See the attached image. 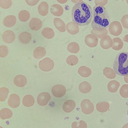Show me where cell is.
I'll return each mask as SVG.
<instances>
[{
  "label": "cell",
  "instance_id": "cell-1",
  "mask_svg": "<svg viewBox=\"0 0 128 128\" xmlns=\"http://www.w3.org/2000/svg\"><path fill=\"white\" fill-rule=\"evenodd\" d=\"M93 15V10L91 6L83 1L76 4L72 9V20L78 26H84L89 24Z\"/></svg>",
  "mask_w": 128,
  "mask_h": 128
},
{
  "label": "cell",
  "instance_id": "cell-2",
  "mask_svg": "<svg viewBox=\"0 0 128 128\" xmlns=\"http://www.w3.org/2000/svg\"><path fill=\"white\" fill-rule=\"evenodd\" d=\"M94 18L91 25L93 29H106L110 24V20L107 11L103 6L95 4L93 7Z\"/></svg>",
  "mask_w": 128,
  "mask_h": 128
},
{
  "label": "cell",
  "instance_id": "cell-3",
  "mask_svg": "<svg viewBox=\"0 0 128 128\" xmlns=\"http://www.w3.org/2000/svg\"><path fill=\"white\" fill-rule=\"evenodd\" d=\"M113 68L116 74L124 76L128 74V52L119 53L114 61Z\"/></svg>",
  "mask_w": 128,
  "mask_h": 128
},
{
  "label": "cell",
  "instance_id": "cell-4",
  "mask_svg": "<svg viewBox=\"0 0 128 128\" xmlns=\"http://www.w3.org/2000/svg\"><path fill=\"white\" fill-rule=\"evenodd\" d=\"M123 30L122 26L119 21H114L112 22L108 26L110 33L113 36H116L120 35Z\"/></svg>",
  "mask_w": 128,
  "mask_h": 128
},
{
  "label": "cell",
  "instance_id": "cell-5",
  "mask_svg": "<svg viewBox=\"0 0 128 128\" xmlns=\"http://www.w3.org/2000/svg\"><path fill=\"white\" fill-rule=\"evenodd\" d=\"M40 69L44 72H48L51 70L54 66L53 61L48 58H46L40 61L39 63Z\"/></svg>",
  "mask_w": 128,
  "mask_h": 128
},
{
  "label": "cell",
  "instance_id": "cell-6",
  "mask_svg": "<svg viewBox=\"0 0 128 128\" xmlns=\"http://www.w3.org/2000/svg\"><path fill=\"white\" fill-rule=\"evenodd\" d=\"M81 110L84 114H88L92 113L94 110V106L88 99L83 100L80 104Z\"/></svg>",
  "mask_w": 128,
  "mask_h": 128
},
{
  "label": "cell",
  "instance_id": "cell-7",
  "mask_svg": "<svg viewBox=\"0 0 128 128\" xmlns=\"http://www.w3.org/2000/svg\"><path fill=\"white\" fill-rule=\"evenodd\" d=\"M52 92L54 96L57 98H60L65 94L66 89L64 86L61 84H57L52 87Z\"/></svg>",
  "mask_w": 128,
  "mask_h": 128
},
{
  "label": "cell",
  "instance_id": "cell-8",
  "mask_svg": "<svg viewBox=\"0 0 128 128\" xmlns=\"http://www.w3.org/2000/svg\"><path fill=\"white\" fill-rule=\"evenodd\" d=\"M84 41L86 44L88 46L94 48L97 45L98 40V38L95 36L89 34L86 36Z\"/></svg>",
  "mask_w": 128,
  "mask_h": 128
},
{
  "label": "cell",
  "instance_id": "cell-9",
  "mask_svg": "<svg viewBox=\"0 0 128 128\" xmlns=\"http://www.w3.org/2000/svg\"><path fill=\"white\" fill-rule=\"evenodd\" d=\"M51 99L50 94L47 92H43L40 94L37 98V102L40 105L44 106L47 104Z\"/></svg>",
  "mask_w": 128,
  "mask_h": 128
},
{
  "label": "cell",
  "instance_id": "cell-10",
  "mask_svg": "<svg viewBox=\"0 0 128 128\" xmlns=\"http://www.w3.org/2000/svg\"><path fill=\"white\" fill-rule=\"evenodd\" d=\"M100 44L102 48L108 49L112 47L113 44L112 40L109 35H107L101 38Z\"/></svg>",
  "mask_w": 128,
  "mask_h": 128
},
{
  "label": "cell",
  "instance_id": "cell-11",
  "mask_svg": "<svg viewBox=\"0 0 128 128\" xmlns=\"http://www.w3.org/2000/svg\"><path fill=\"white\" fill-rule=\"evenodd\" d=\"M20 99L19 96L16 94L10 95L8 101L9 105L13 108L18 107L20 104Z\"/></svg>",
  "mask_w": 128,
  "mask_h": 128
},
{
  "label": "cell",
  "instance_id": "cell-12",
  "mask_svg": "<svg viewBox=\"0 0 128 128\" xmlns=\"http://www.w3.org/2000/svg\"><path fill=\"white\" fill-rule=\"evenodd\" d=\"M42 22L41 20L38 18H33L30 20L29 23V26L32 30H38L41 27Z\"/></svg>",
  "mask_w": 128,
  "mask_h": 128
},
{
  "label": "cell",
  "instance_id": "cell-13",
  "mask_svg": "<svg viewBox=\"0 0 128 128\" xmlns=\"http://www.w3.org/2000/svg\"><path fill=\"white\" fill-rule=\"evenodd\" d=\"M2 38L6 43H10L13 42L15 39V35L14 32L11 30L6 31L3 34Z\"/></svg>",
  "mask_w": 128,
  "mask_h": 128
},
{
  "label": "cell",
  "instance_id": "cell-14",
  "mask_svg": "<svg viewBox=\"0 0 128 128\" xmlns=\"http://www.w3.org/2000/svg\"><path fill=\"white\" fill-rule=\"evenodd\" d=\"M50 11L52 14L55 16H60L63 14L64 10L60 5L58 4H54L51 6Z\"/></svg>",
  "mask_w": 128,
  "mask_h": 128
},
{
  "label": "cell",
  "instance_id": "cell-15",
  "mask_svg": "<svg viewBox=\"0 0 128 128\" xmlns=\"http://www.w3.org/2000/svg\"><path fill=\"white\" fill-rule=\"evenodd\" d=\"M26 77L22 75H18L14 78V82L15 84L19 87H22L26 85L27 82Z\"/></svg>",
  "mask_w": 128,
  "mask_h": 128
},
{
  "label": "cell",
  "instance_id": "cell-16",
  "mask_svg": "<svg viewBox=\"0 0 128 128\" xmlns=\"http://www.w3.org/2000/svg\"><path fill=\"white\" fill-rule=\"evenodd\" d=\"M76 104L74 101L72 100H68L66 101L64 103L62 108L63 110L66 112H72Z\"/></svg>",
  "mask_w": 128,
  "mask_h": 128
},
{
  "label": "cell",
  "instance_id": "cell-17",
  "mask_svg": "<svg viewBox=\"0 0 128 128\" xmlns=\"http://www.w3.org/2000/svg\"><path fill=\"white\" fill-rule=\"evenodd\" d=\"M16 20L15 16L13 15H10L4 18L3 22L4 24L6 26L10 27L15 24Z\"/></svg>",
  "mask_w": 128,
  "mask_h": 128
},
{
  "label": "cell",
  "instance_id": "cell-18",
  "mask_svg": "<svg viewBox=\"0 0 128 128\" xmlns=\"http://www.w3.org/2000/svg\"><path fill=\"white\" fill-rule=\"evenodd\" d=\"M54 23L56 28L60 32H64L66 30V26L64 22L58 18H55Z\"/></svg>",
  "mask_w": 128,
  "mask_h": 128
},
{
  "label": "cell",
  "instance_id": "cell-19",
  "mask_svg": "<svg viewBox=\"0 0 128 128\" xmlns=\"http://www.w3.org/2000/svg\"><path fill=\"white\" fill-rule=\"evenodd\" d=\"M66 29L68 33L72 34H75L79 31L78 26L73 22L68 23L66 26Z\"/></svg>",
  "mask_w": 128,
  "mask_h": 128
},
{
  "label": "cell",
  "instance_id": "cell-20",
  "mask_svg": "<svg viewBox=\"0 0 128 128\" xmlns=\"http://www.w3.org/2000/svg\"><path fill=\"white\" fill-rule=\"evenodd\" d=\"M120 86V83L118 81L115 80H112L108 84V89L110 92L115 93L117 92Z\"/></svg>",
  "mask_w": 128,
  "mask_h": 128
},
{
  "label": "cell",
  "instance_id": "cell-21",
  "mask_svg": "<svg viewBox=\"0 0 128 128\" xmlns=\"http://www.w3.org/2000/svg\"><path fill=\"white\" fill-rule=\"evenodd\" d=\"M113 44L112 48L116 51L121 50L124 46L123 41L119 38H115L112 39Z\"/></svg>",
  "mask_w": 128,
  "mask_h": 128
},
{
  "label": "cell",
  "instance_id": "cell-22",
  "mask_svg": "<svg viewBox=\"0 0 128 128\" xmlns=\"http://www.w3.org/2000/svg\"><path fill=\"white\" fill-rule=\"evenodd\" d=\"M109 103L106 101H102L98 103L96 105L97 110L100 112H104L108 111L110 108Z\"/></svg>",
  "mask_w": 128,
  "mask_h": 128
},
{
  "label": "cell",
  "instance_id": "cell-23",
  "mask_svg": "<svg viewBox=\"0 0 128 128\" xmlns=\"http://www.w3.org/2000/svg\"><path fill=\"white\" fill-rule=\"evenodd\" d=\"M32 37L30 34L27 32H23L21 33L19 37L20 42L24 44H28L30 41Z\"/></svg>",
  "mask_w": 128,
  "mask_h": 128
},
{
  "label": "cell",
  "instance_id": "cell-24",
  "mask_svg": "<svg viewBox=\"0 0 128 128\" xmlns=\"http://www.w3.org/2000/svg\"><path fill=\"white\" fill-rule=\"evenodd\" d=\"M90 84L88 82L84 81L80 83L79 86V89L80 92L86 94L90 92L91 89Z\"/></svg>",
  "mask_w": 128,
  "mask_h": 128
},
{
  "label": "cell",
  "instance_id": "cell-25",
  "mask_svg": "<svg viewBox=\"0 0 128 128\" xmlns=\"http://www.w3.org/2000/svg\"><path fill=\"white\" fill-rule=\"evenodd\" d=\"M46 52L45 48L42 46H38L34 50L33 53L34 56L37 59L40 58L46 55Z\"/></svg>",
  "mask_w": 128,
  "mask_h": 128
},
{
  "label": "cell",
  "instance_id": "cell-26",
  "mask_svg": "<svg viewBox=\"0 0 128 128\" xmlns=\"http://www.w3.org/2000/svg\"><path fill=\"white\" fill-rule=\"evenodd\" d=\"M48 6L45 2H42L39 5L38 10L39 13L42 16H46L48 12Z\"/></svg>",
  "mask_w": 128,
  "mask_h": 128
},
{
  "label": "cell",
  "instance_id": "cell-27",
  "mask_svg": "<svg viewBox=\"0 0 128 128\" xmlns=\"http://www.w3.org/2000/svg\"><path fill=\"white\" fill-rule=\"evenodd\" d=\"M22 102L24 106L30 107L32 106L34 104V100L32 96L30 94L27 95L23 98Z\"/></svg>",
  "mask_w": 128,
  "mask_h": 128
},
{
  "label": "cell",
  "instance_id": "cell-28",
  "mask_svg": "<svg viewBox=\"0 0 128 128\" xmlns=\"http://www.w3.org/2000/svg\"><path fill=\"white\" fill-rule=\"evenodd\" d=\"M78 73L82 77L86 78L90 75L92 72L90 68L84 66H82L79 68Z\"/></svg>",
  "mask_w": 128,
  "mask_h": 128
},
{
  "label": "cell",
  "instance_id": "cell-29",
  "mask_svg": "<svg viewBox=\"0 0 128 128\" xmlns=\"http://www.w3.org/2000/svg\"><path fill=\"white\" fill-rule=\"evenodd\" d=\"M104 75L108 78L113 79L116 76V73L112 68L108 67H105L103 70Z\"/></svg>",
  "mask_w": 128,
  "mask_h": 128
},
{
  "label": "cell",
  "instance_id": "cell-30",
  "mask_svg": "<svg viewBox=\"0 0 128 128\" xmlns=\"http://www.w3.org/2000/svg\"><path fill=\"white\" fill-rule=\"evenodd\" d=\"M91 33L97 38H101L103 36L107 35L108 33V31L106 29L102 30L93 29L91 30Z\"/></svg>",
  "mask_w": 128,
  "mask_h": 128
},
{
  "label": "cell",
  "instance_id": "cell-31",
  "mask_svg": "<svg viewBox=\"0 0 128 128\" xmlns=\"http://www.w3.org/2000/svg\"><path fill=\"white\" fill-rule=\"evenodd\" d=\"M12 111L7 108L2 109L0 111V117L3 120L12 117Z\"/></svg>",
  "mask_w": 128,
  "mask_h": 128
},
{
  "label": "cell",
  "instance_id": "cell-32",
  "mask_svg": "<svg viewBox=\"0 0 128 128\" xmlns=\"http://www.w3.org/2000/svg\"><path fill=\"white\" fill-rule=\"evenodd\" d=\"M42 34L44 37L48 39L52 38L54 35L53 30L52 28L48 27L44 28L42 31Z\"/></svg>",
  "mask_w": 128,
  "mask_h": 128
},
{
  "label": "cell",
  "instance_id": "cell-33",
  "mask_svg": "<svg viewBox=\"0 0 128 128\" xmlns=\"http://www.w3.org/2000/svg\"><path fill=\"white\" fill-rule=\"evenodd\" d=\"M67 49L71 53H76L79 50L80 47L78 43L75 42H72L68 45Z\"/></svg>",
  "mask_w": 128,
  "mask_h": 128
},
{
  "label": "cell",
  "instance_id": "cell-34",
  "mask_svg": "<svg viewBox=\"0 0 128 128\" xmlns=\"http://www.w3.org/2000/svg\"><path fill=\"white\" fill-rule=\"evenodd\" d=\"M18 16L20 20L24 22L28 20L30 18V15L28 11L26 10H22L20 12Z\"/></svg>",
  "mask_w": 128,
  "mask_h": 128
},
{
  "label": "cell",
  "instance_id": "cell-35",
  "mask_svg": "<svg viewBox=\"0 0 128 128\" xmlns=\"http://www.w3.org/2000/svg\"><path fill=\"white\" fill-rule=\"evenodd\" d=\"M9 92L8 89L6 87L0 88V101H4L6 99Z\"/></svg>",
  "mask_w": 128,
  "mask_h": 128
},
{
  "label": "cell",
  "instance_id": "cell-36",
  "mask_svg": "<svg viewBox=\"0 0 128 128\" xmlns=\"http://www.w3.org/2000/svg\"><path fill=\"white\" fill-rule=\"evenodd\" d=\"M66 62L70 66H74L78 62V57L75 55H71L69 56L66 60Z\"/></svg>",
  "mask_w": 128,
  "mask_h": 128
},
{
  "label": "cell",
  "instance_id": "cell-37",
  "mask_svg": "<svg viewBox=\"0 0 128 128\" xmlns=\"http://www.w3.org/2000/svg\"><path fill=\"white\" fill-rule=\"evenodd\" d=\"M119 93L120 96L123 98H128V84L123 85L120 89Z\"/></svg>",
  "mask_w": 128,
  "mask_h": 128
},
{
  "label": "cell",
  "instance_id": "cell-38",
  "mask_svg": "<svg viewBox=\"0 0 128 128\" xmlns=\"http://www.w3.org/2000/svg\"><path fill=\"white\" fill-rule=\"evenodd\" d=\"M72 128H87V125L84 121L81 120L78 122H74L72 125Z\"/></svg>",
  "mask_w": 128,
  "mask_h": 128
},
{
  "label": "cell",
  "instance_id": "cell-39",
  "mask_svg": "<svg viewBox=\"0 0 128 128\" xmlns=\"http://www.w3.org/2000/svg\"><path fill=\"white\" fill-rule=\"evenodd\" d=\"M12 4L11 0H0V6L2 8L6 9L10 8Z\"/></svg>",
  "mask_w": 128,
  "mask_h": 128
},
{
  "label": "cell",
  "instance_id": "cell-40",
  "mask_svg": "<svg viewBox=\"0 0 128 128\" xmlns=\"http://www.w3.org/2000/svg\"><path fill=\"white\" fill-rule=\"evenodd\" d=\"M8 50L7 47L5 45H2L0 46V56L4 57L8 55Z\"/></svg>",
  "mask_w": 128,
  "mask_h": 128
},
{
  "label": "cell",
  "instance_id": "cell-41",
  "mask_svg": "<svg viewBox=\"0 0 128 128\" xmlns=\"http://www.w3.org/2000/svg\"><path fill=\"white\" fill-rule=\"evenodd\" d=\"M121 22L124 28L128 29V14L123 16L121 19Z\"/></svg>",
  "mask_w": 128,
  "mask_h": 128
},
{
  "label": "cell",
  "instance_id": "cell-42",
  "mask_svg": "<svg viewBox=\"0 0 128 128\" xmlns=\"http://www.w3.org/2000/svg\"><path fill=\"white\" fill-rule=\"evenodd\" d=\"M94 1L96 4L104 6L107 3L108 0H95Z\"/></svg>",
  "mask_w": 128,
  "mask_h": 128
},
{
  "label": "cell",
  "instance_id": "cell-43",
  "mask_svg": "<svg viewBox=\"0 0 128 128\" xmlns=\"http://www.w3.org/2000/svg\"><path fill=\"white\" fill-rule=\"evenodd\" d=\"M39 0H26V1L29 5L33 6L39 2Z\"/></svg>",
  "mask_w": 128,
  "mask_h": 128
},
{
  "label": "cell",
  "instance_id": "cell-44",
  "mask_svg": "<svg viewBox=\"0 0 128 128\" xmlns=\"http://www.w3.org/2000/svg\"><path fill=\"white\" fill-rule=\"evenodd\" d=\"M123 41L128 43V34L126 35L123 37Z\"/></svg>",
  "mask_w": 128,
  "mask_h": 128
},
{
  "label": "cell",
  "instance_id": "cell-45",
  "mask_svg": "<svg viewBox=\"0 0 128 128\" xmlns=\"http://www.w3.org/2000/svg\"><path fill=\"white\" fill-rule=\"evenodd\" d=\"M124 79L125 82L126 83H128V74L125 76Z\"/></svg>",
  "mask_w": 128,
  "mask_h": 128
},
{
  "label": "cell",
  "instance_id": "cell-46",
  "mask_svg": "<svg viewBox=\"0 0 128 128\" xmlns=\"http://www.w3.org/2000/svg\"><path fill=\"white\" fill-rule=\"evenodd\" d=\"M57 1L58 2L61 4H63L66 2L67 0H57Z\"/></svg>",
  "mask_w": 128,
  "mask_h": 128
},
{
  "label": "cell",
  "instance_id": "cell-47",
  "mask_svg": "<svg viewBox=\"0 0 128 128\" xmlns=\"http://www.w3.org/2000/svg\"><path fill=\"white\" fill-rule=\"evenodd\" d=\"M122 128H128V123L124 125Z\"/></svg>",
  "mask_w": 128,
  "mask_h": 128
},
{
  "label": "cell",
  "instance_id": "cell-48",
  "mask_svg": "<svg viewBox=\"0 0 128 128\" xmlns=\"http://www.w3.org/2000/svg\"><path fill=\"white\" fill-rule=\"evenodd\" d=\"M126 2H127V4H128V0H126Z\"/></svg>",
  "mask_w": 128,
  "mask_h": 128
},
{
  "label": "cell",
  "instance_id": "cell-49",
  "mask_svg": "<svg viewBox=\"0 0 128 128\" xmlns=\"http://www.w3.org/2000/svg\"><path fill=\"white\" fill-rule=\"evenodd\" d=\"M127 114H128V111H127Z\"/></svg>",
  "mask_w": 128,
  "mask_h": 128
},
{
  "label": "cell",
  "instance_id": "cell-50",
  "mask_svg": "<svg viewBox=\"0 0 128 128\" xmlns=\"http://www.w3.org/2000/svg\"></svg>",
  "mask_w": 128,
  "mask_h": 128
},
{
  "label": "cell",
  "instance_id": "cell-51",
  "mask_svg": "<svg viewBox=\"0 0 128 128\" xmlns=\"http://www.w3.org/2000/svg\"></svg>",
  "mask_w": 128,
  "mask_h": 128
}]
</instances>
